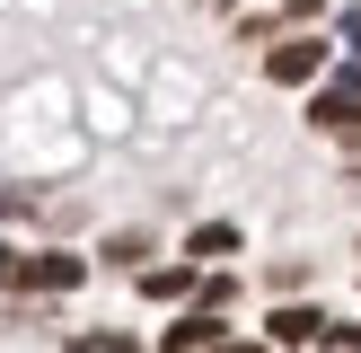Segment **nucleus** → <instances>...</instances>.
<instances>
[{"label":"nucleus","mask_w":361,"mask_h":353,"mask_svg":"<svg viewBox=\"0 0 361 353\" xmlns=\"http://www.w3.org/2000/svg\"><path fill=\"white\" fill-rule=\"evenodd\" d=\"M317 327H326V318H317V309H282V318H274V335H282V345H309Z\"/></svg>","instance_id":"5"},{"label":"nucleus","mask_w":361,"mask_h":353,"mask_svg":"<svg viewBox=\"0 0 361 353\" xmlns=\"http://www.w3.org/2000/svg\"><path fill=\"white\" fill-rule=\"evenodd\" d=\"M229 247H238V229H221V221H212V229H194V256H229Z\"/></svg>","instance_id":"6"},{"label":"nucleus","mask_w":361,"mask_h":353,"mask_svg":"<svg viewBox=\"0 0 361 353\" xmlns=\"http://www.w3.org/2000/svg\"><path fill=\"white\" fill-rule=\"evenodd\" d=\"M71 353H133V335H80Z\"/></svg>","instance_id":"7"},{"label":"nucleus","mask_w":361,"mask_h":353,"mask_svg":"<svg viewBox=\"0 0 361 353\" xmlns=\"http://www.w3.org/2000/svg\"><path fill=\"white\" fill-rule=\"evenodd\" d=\"M221 353H256V345H238V335H221Z\"/></svg>","instance_id":"8"},{"label":"nucleus","mask_w":361,"mask_h":353,"mask_svg":"<svg viewBox=\"0 0 361 353\" xmlns=\"http://www.w3.org/2000/svg\"><path fill=\"white\" fill-rule=\"evenodd\" d=\"M309 115H317V124H361V71H335V80H317Z\"/></svg>","instance_id":"3"},{"label":"nucleus","mask_w":361,"mask_h":353,"mask_svg":"<svg viewBox=\"0 0 361 353\" xmlns=\"http://www.w3.org/2000/svg\"><path fill=\"white\" fill-rule=\"evenodd\" d=\"M80 274H88L80 256H9V274H0V282H18V292H71Z\"/></svg>","instance_id":"1"},{"label":"nucleus","mask_w":361,"mask_h":353,"mask_svg":"<svg viewBox=\"0 0 361 353\" xmlns=\"http://www.w3.org/2000/svg\"><path fill=\"white\" fill-rule=\"evenodd\" d=\"M194 345H221V318L212 309H194L185 327H168V353H194Z\"/></svg>","instance_id":"4"},{"label":"nucleus","mask_w":361,"mask_h":353,"mask_svg":"<svg viewBox=\"0 0 361 353\" xmlns=\"http://www.w3.org/2000/svg\"><path fill=\"white\" fill-rule=\"evenodd\" d=\"M353 133H361V124H353Z\"/></svg>","instance_id":"9"},{"label":"nucleus","mask_w":361,"mask_h":353,"mask_svg":"<svg viewBox=\"0 0 361 353\" xmlns=\"http://www.w3.org/2000/svg\"><path fill=\"white\" fill-rule=\"evenodd\" d=\"M274 71L282 88H309V80H326V44H317V35H291V44H274Z\"/></svg>","instance_id":"2"}]
</instances>
